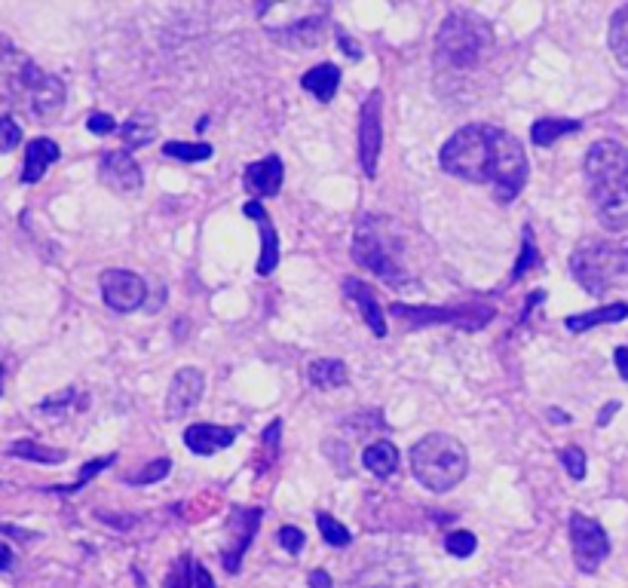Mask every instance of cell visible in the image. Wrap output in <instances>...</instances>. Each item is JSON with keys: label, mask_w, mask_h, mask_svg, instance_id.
<instances>
[{"label": "cell", "mask_w": 628, "mask_h": 588, "mask_svg": "<svg viewBox=\"0 0 628 588\" xmlns=\"http://www.w3.org/2000/svg\"><path fill=\"white\" fill-rule=\"evenodd\" d=\"M570 132H579L576 120H552V117H546V120H537L534 126H530V138H534L537 147H549L561 135H570Z\"/></svg>", "instance_id": "cell-25"}, {"label": "cell", "mask_w": 628, "mask_h": 588, "mask_svg": "<svg viewBox=\"0 0 628 588\" xmlns=\"http://www.w3.org/2000/svg\"><path fill=\"white\" fill-rule=\"evenodd\" d=\"M570 276L589 294H604L628 279V245L589 239L570 255Z\"/></svg>", "instance_id": "cell-7"}, {"label": "cell", "mask_w": 628, "mask_h": 588, "mask_svg": "<svg viewBox=\"0 0 628 588\" xmlns=\"http://www.w3.org/2000/svg\"><path fill=\"white\" fill-rule=\"evenodd\" d=\"M344 294L359 307V313H362L365 325L374 331V337H383V334H386V319H383V310H380V304H377L374 288L365 285L362 279L350 276V279H344Z\"/></svg>", "instance_id": "cell-18"}, {"label": "cell", "mask_w": 628, "mask_h": 588, "mask_svg": "<svg viewBox=\"0 0 628 588\" xmlns=\"http://www.w3.org/2000/svg\"><path fill=\"white\" fill-rule=\"evenodd\" d=\"M193 588H215L212 573H209L200 561H193Z\"/></svg>", "instance_id": "cell-39"}, {"label": "cell", "mask_w": 628, "mask_h": 588, "mask_svg": "<svg viewBox=\"0 0 628 588\" xmlns=\"http://www.w3.org/2000/svg\"><path fill=\"white\" fill-rule=\"evenodd\" d=\"M622 319H628V304H607V307H598V310H592V313H579V316H567L564 319V325H567V331H573V334H583V331H589V328H598V325H613V322H622Z\"/></svg>", "instance_id": "cell-21"}, {"label": "cell", "mask_w": 628, "mask_h": 588, "mask_svg": "<svg viewBox=\"0 0 628 588\" xmlns=\"http://www.w3.org/2000/svg\"><path fill=\"white\" fill-rule=\"evenodd\" d=\"M402 236L390 218L362 215L353 236V261L390 285H405L408 270L402 264Z\"/></svg>", "instance_id": "cell-5"}, {"label": "cell", "mask_w": 628, "mask_h": 588, "mask_svg": "<svg viewBox=\"0 0 628 588\" xmlns=\"http://www.w3.org/2000/svg\"><path fill=\"white\" fill-rule=\"evenodd\" d=\"M558 457H561V466L567 469V475L573 481H583L586 478V451L583 448H564Z\"/></svg>", "instance_id": "cell-33"}, {"label": "cell", "mask_w": 628, "mask_h": 588, "mask_svg": "<svg viewBox=\"0 0 628 588\" xmlns=\"http://www.w3.org/2000/svg\"><path fill=\"white\" fill-rule=\"evenodd\" d=\"M310 585H313V588H334V585H331V576H328L325 570H313V573H310Z\"/></svg>", "instance_id": "cell-42"}, {"label": "cell", "mask_w": 628, "mask_h": 588, "mask_svg": "<svg viewBox=\"0 0 628 588\" xmlns=\"http://www.w3.org/2000/svg\"><path fill=\"white\" fill-rule=\"evenodd\" d=\"M583 169L601 224L610 233L628 230V151L619 141H595Z\"/></svg>", "instance_id": "cell-3"}, {"label": "cell", "mask_w": 628, "mask_h": 588, "mask_svg": "<svg viewBox=\"0 0 628 588\" xmlns=\"http://www.w3.org/2000/svg\"><path fill=\"white\" fill-rule=\"evenodd\" d=\"M7 570H13V552H10V546L0 543V573H7Z\"/></svg>", "instance_id": "cell-43"}, {"label": "cell", "mask_w": 628, "mask_h": 588, "mask_svg": "<svg viewBox=\"0 0 628 588\" xmlns=\"http://www.w3.org/2000/svg\"><path fill=\"white\" fill-rule=\"evenodd\" d=\"M475 533H469V530H457V533H448V539H445V549L454 555V558H469L472 552H475Z\"/></svg>", "instance_id": "cell-35"}, {"label": "cell", "mask_w": 628, "mask_h": 588, "mask_svg": "<svg viewBox=\"0 0 628 588\" xmlns=\"http://www.w3.org/2000/svg\"><path fill=\"white\" fill-rule=\"evenodd\" d=\"M0 377H4V365H0Z\"/></svg>", "instance_id": "cell-45"}, {"label": "cell", "mask_w": 628, "mask_h": 588, "mask_svg": "<svg viewBox=\"0 0 628 588\" xmlns=\"http://www.w3.org/2000/svg\"><path fill=\"white\" fill-rule=\"evenodd\" d=\"M439 166L463 181L488 184L500 203H512L527 184V157L521 141L491 123L457 129L439 151Z\"/></svg>", "instance_id": "cell-1"}, {"label": "cell", "mask_w": 628, "mask_h": 588, "mask_svg": "<svg viewBox=\"0 0 628 588\" xmlns=\"http://www.w3.org/2000/svg\"><path fill=\"white\" fill-rule=\"evenodd\" d=\"M65 83L34 65L16 43L0 37V102L37 120H56L65 108Z\"/></svg>", "instance_id": "cell-2"}, {"label": "cell", "mask_w": 628, "mask_h": 588, "mask_svg": "<svg viewBox=\"0 0 628 588\" xmlns=\"http://www.w3.org/2000/svg\"><path fill=\"white\" fill-rule=\"evenodd\" d=\"M307 374H310V383L316 389H337V386H344L350 380L347 365L337 362V359H316V362H310Z\"/></svg>", "instance_id": "cell-23"}, {"label": "cell", "mask_w": 628, "mask_h": 588, "mask_svg": "<svg viewBox=\"0 0 628 588\" xmlns=\"http://www.w3.org/2000/svg\"><path fill=\"white\" fill-rule=\"evenodd\" d=\"M114 460H117L114 454H108V457H99V460H89V463L80 469V475H77V481H74V484H68V487H53V490H56V494H77V490H80L83 484H89L95 475H99V472H105V469H108Z\"/></svg>", "instance_id": "cell-31"}, {"label": "cell", "mask_w": 628, "mask_h": 588, "mask_svg": "<svg viewBox=\"0 0 628 588\" xmlns=\"http://www.w3.org/2000/svg\"><path fill=\"white\" fill-rule=\"evenodd\" d=\"M163 154L172 157V160H181V163H200V160H209L212 157V144H190V141H166Z\"/></svg>", "instance_id": "cell-29"}, {"label": "cell", "mask_w": 628, "mask_h": 588, "mask_svg": "<svg viewBox=\"0 0 628 588\" xmlns=\"http://www.w3.org/2000/svg\"><path fill=\"white\" fill-rule=\"evenodd\" d=\"M619 411V402H610V405H604V411H601V417H598V426H607L610 423V417Z\"/></svg>", "instance_id": "cell-44"}, {"label": "cell", "mask_w": 628, "mask_h": 588, "mask_svg": "<svg viewBox=\"0 0 628 588\" xmlns=\"http://www.w3.org/2000/svg\"><path fill=\"white\" fill-rule=\"evenodd\" d=\"M610 49L622 68H628V7L616 10L610 19Z\"/></svg>", "instance_id": "cell-27"}, {"label": "cell", "mask_w": 628, "mask_h": 588, "mask_svg": "<svg viewBox=\"0 0 628 588\" xmlns=\"http://www.w3.org/2000/svg\"><path fill=\"white\" fill-rule=\"evenodd\" d=\"M304 530L301 527H292V524H282L279 527V546L288 552V555H301L304 552Z\"/></svg>", "instance_id": "cell-36"}, {"label": "cell", "mask_w": 628, "mask_h": 588, "mask_svg": "<svg viewBox=\"0 0 628 588\" xmlns=\"http://www.w3.org/2000/svg\"><path fill=\"white\" fill-rule=\"evenodd\" d=\"M411 472L432 494H448L466 478L469 454L454 435L429 432L411 448Z\"/></svg>", "instance_id": "cell-6"}, {"label": "cell", "mask_w": 628, "mask_h": 588, "mask_svg": "<svg viewBox=\"0 0 628 588\" xmlns=\"http://www.w3.org/2000/svg\"><path fill=\"white\" fill-rule=\"evenodd\" d=\"M362 463L371 475L377 478H390L399 466V451L393 441H374V445H368L362 451Z\"/></svg>", "instance_id": "cell-22"}, {"label": "cell", "mask_w": 628, "mask_h": 588, "mask_svg": "<svg viewBox=\"0 0 628 588\" xmlns=\"http://www.w3.org/2000/svg\"><path fill=\"white\" fill-rule=\"evenodd\" d=\"M393 316H402L408 325H457L466 331L485 328L494 319V307L485 304H466V307H408V304H390Z\"/></svg>", "instance_id": "cell-8"}, {"label": "cell", "mask_w": 628, "mask_h": 588, "mask_svg": "<svg viewBox=\"0 0 628 588\" xmlns=\"http://www.w3.org/2000/svg\"><path fill=\"white\" fill-rule=\"evenodd\" d=\"M169 472H172V460H157V463H151L148 469H141V472H132V475H126V481L141 487V484H154V481H163Z\"/></svg>", "instance_id": "cell-34"}, {"label": "cell", "mask_w": 628, "mask_h": 588, "mask_svg": "<svg viewBox=\"0 0 628 588\" xmlns=\"http://www.w3.org/2000/svg\"><path fill=\"white\" fill-rule=\"evenodd\" d=\"M282 178H285L282 160H279L276 154H270V157H264V160H258V163H252V166L246 169L243 184H246L249 193L267 196V200H270V196H276V193L282 190Z\"/></svg>", "instance_id": "cell-17"}, {"label": "cell", "mask_w": 628, "mask_h": 588, "mask_svg": "<svg viewBox=\"0 0 628 588\" xmlns=\"http://www.w3.org/2000/svg\"><path fill=\"white\" fill-rule=\"evenodd\" d=\"M494 46L491 22L472 10H454L436 34V65L445 71H472Z\"/></svg>", "instance_id": "cell-4"}, {"label": "cell", "mask_w": 628, "mask_h": 588, "mask_svg": "<svg viewBox=\"0 0 628 588\" xmlns=\"http://www.w3.org/2000/svg\"><path fill=\"white\" fill-rule=\"evenodd\" d=\"M301 86H304L310 95H316L322 105H328L331 98H334V92H337V86H341V68L331 65V62H322V65L310 68V71L301 77Z\"/></svg>", "instance_id": "cell-20"}, {"label": "cell", "mask_w": 628, "mask_h": 588, "mask_svg": "<svg viewBox=\"0 0 628 588\" xmlns=\"http://www.w3.org/2000/svg\"><path fill=\"white\" fill-rule=\"evenodd\" d=\"M59 157H62V151H59V144L53 138H34V141H28L22 181L25 184H37L46 175V169H50Z\"/></svg>", "instance_id": "cell-19"}, {"label": "cell", "mask_w": 628, "mask_h": 588, "mask_svg": "<svg viewBox=\"0 0 628 588\" xmlns=\"http://www.w3.org/2000/svg\"><path fill=\"white\" fill-rule=\"evenodd\" d=\"M243 432V426H215V423H193L184 429V445L187 451L200 454V457H212L218 451H227L236 435Z\"/></svg>", "instance_id": "cell-15"}, {"label": "cell", "mask_w": 628, "mask_h": 588, "mask_svg": "<svg viewBox=\"0 0 628 588\" xmlns=\"http://www.w3.org/2000/svg\"><path fill=\"white\" fill-rule=\"evenodd\" d=\"M120 138L126 144V151H132V147H144L151 144L157 138V123L151 114H135L129 117L126 123H120Z\"/></svg>", "instance_id": "cell-24"}, {"label": "cell", "mask_w": 628, "mask_h": 588, "mask_svg": "<svg viewBox=\"0 0 628 588\" xmlns=\"http://www.w3.org/2000/svg\"><path fill=\"white\" fill-rule=\"evenodd\" d=\"M10 457H22V460H34V463H65V451L56 448H43L31 438H19L16 445H10Z\"/></svg>", "instance_id": "cell-26"}, {"label": "cell", "mask_w": 628, "mask_h": 588, "mask_svg": "<svg viewBox=\"0 0 628 588\" xmlns=\"http://www.w3.org/2000/svg\"><path fill=\"white\" fill-rule=\"evenodd\" d=\"M102 298L114 313H135L144 298H148V282L132 270H105L102 279Z\"/></svg>", "instance_id": "cell-12"}, {"label": "cell", "mask_w": 628, "mask_h": 588, "mask_svg": "<svg viewBox=\"0 0 628 588\" xmlns=\"http://www.w3.org/2000/svg\"><path fill=\"white\" fill-rule=\"evenodd\" d=\"M19 141H22V126L10 114H0V154L16 151Z\"/></svg>", "instance_id": "cell-32"}, {"label": "cell", "mask_w": 628, "mask_h": 588, "mask_svg": "<svg viewBox=\"0 0 628 588\" xmlns=\"http://www.w3.org/2000/svg\"><path fill=\"white\" fill-rule=\"evenodd\" d=\"M543 264V255H540V249L534 245V230L530 227H524V242H521V255H518V261H515V267H512V276H509V282H518L524 273H530V270H537Z\"/></svg>", "instance_id": "cell-28"}, {"label": "cell", "mask_w": 628, "mask_h": 588, "mask_svg": "<svg viewBox=\"0 0 628 588\" xmlns=\"http://www.w3.org/2000/svg\"><path fill=\"white\" fill-rule=\"evenodd\" d=\"M383 151V95L371 92L359 108V163L365 178L377 175Z\"/></svg>", "instance_id": "cell-10"}, {"label": "cell", "mask_w": 628, "mask_h": 588, "mask_svg": "<svg viewBox=\"0 0 628 588\" xmlns=\"http://www.w3.org/2000/svg\"><path fill=\"white\" fill-rule=\"evenodd\" d=\"M99 178L114 193H138L144 184L141 166L135 163L132 151H111L99 163Z\"/></svg>", "instance_id": "cell-14"}, {"label": "cell", "mask_w": 628, "mask_h": 588, "mask_svg": "<svg viewBox=\"0 0 628 588\" xmlns=\"http://www.w3.org/2000/svg\"><path fill=\"white\" fill-rule=\"evenodd\" d=\"M243 212H246L249 218H255V224H258V230H261V258H258V273H261V276H270V273L276 270V264H279V236H276V227H273V221H270L267 209H264L258 200H249V203L243 206Z\"/></svg>", "instance_id": "cell-16"}, {"label": "cell", "mask_w": 628, "mask_h": 588, "mask_svg": "<svg viewBox=\"0 0 628 588\" xmlns=\"http://www.w3.org/2000/svg\"><path fill=\"white\" fill-rule=\"evenodd\" d=\"M166 588H193V561H190V558H181V561L169 570Z\"/></svg>", "instance_id": "cell-37"}, {"label": "cell", "mask_w": 628, "mask_h": 588, "mask_svg": "<svg viewBox=\"0 0 628 588\" xmlns=\"http://www.w3.org/2000/svg\"><path fill=\"white\" fill-rule=\"evenodd\" d=\"M316 527H319V533H322V539L328 546H337V549L350 546V530L337 518H331L328 512H316Z\"/></svg>", "instance_id": "cell-30"}, {"label": "cell", "mask_w": 628, "mask_h": 588, "mask_svg": "<svg viewBox=\"0 0 628 588\" xmlns=\"http://www.w3.org/2000/svg\"><path fill=\"white\" fill-rule=\"evenodd\" d=\"M261 518H264L261 509L233 506L230 521H227V543L221 546V561H224L227 573H236L239 564H243V555L249 552L252 539H255L258 527H261Z\"/></svg>", "instance_id": "cell-11"}, {"label": "cell", "mask_w": 628, "mask_h": 588, "mask_svg": "<svg viewBox=\"0 0 628 588\" xmlns=\"http://www.w3.org/2000/svg\"><path fill=\"white\" fill-rule=\"evenodd\" d=\"M206 380L197 368H178L172 383H169V396H166V417L169 420H181L187 417L193 408L203 399Z\"/></svg>", "instance_id": "cell-13"}, {"label": "cell", "mask_w": 628, "mask_h": 588, "mask_svg": "<svg viewBox=\"0 0 628 588\" xmlns=\"http://www.w3.org/2000/svg\"><path fill=\"white\" fill-rule=\"evenodd\" d=\"M570 546H573L576 567L583 573H595L610 555V536L595 518H589L583 512H573L570 515Z\"/></svg>", "instance_id": "cell-9"}, {"label": "cell", "mask_w": 628, "mask_h": 588, "mask_svg": "<svg viewBox=\"0 0 628 588\" xmlns=\"http://www.w3.org/2000/svg\"><path fill=\"white\" fill-rule=\"evenodd\" d=\"M86 126H89L92 135H111V132H117V120L111 114H89Z\"/></svg>", "instance_id": "cell-38"}, {"label": "cell", "mask_w": 628, "mask_h": 588, "mask_svg": "<svg viewBox=\"0 0 628 588\" xmlns=\"http://www.w3.org/2000/svg\"><path fill=\"white\" fill-rule=\"evenodd\" d=\"M337 43H344V49H347V56L356 62V59H362V49H359V43H353L350 37H347V31H337Z\"/></svg>", "instance_id": "cell-40"}, {"label": "cell", "mask_w": 628, "mask_h": 588, "mask_svg": "<svg viewBox=\"0 0 628 588\" xmlns=\"http://www.w3.org/2000/svg\"><path fill=\"white\" fill-rule=\"evenodd\" d=\"M613 359H616V368H619V377H622V380H628V347H616V353H613Z\"/></svg>", "instance_id": "cell-41"}]
</instances>
